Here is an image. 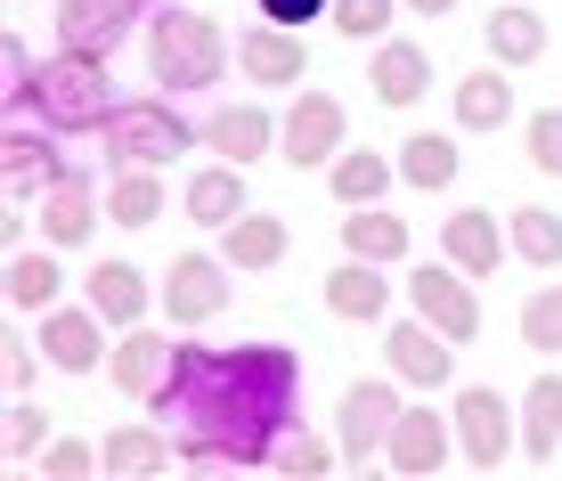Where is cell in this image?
<instances>
[{
  "instance_id": "cell-41",
  "label": "cell",
  "mask_w": 562,
  "mask_h": 481,
  "mask_svg": "<svg viewBox=\"0 0 562 481\" xmlns=\"http://www.w3.org/2000/svg\"><path fill=\"white\" fill-rule=\"evenodd\" d=\"M521 139H530V164L547 171V180H562V107L521 114Z\"/></svg>"
},
{
  "instance_id": "cell-32",
  "label": "cell",
  "mask_w": 562,
  "mask_h": 481,
  "mask_svg": "<svg viewBox=\"0 0 562 481\" xmlns=\"http://www.w3.org/2000/svg\"><path fill=\"white\" fill-rule=\"evenodd\" d=\"M457 171H464V156H457L449 131H408V139H400V188L440 197V188H457Z\"/></svg>"
},
{
  "instance_id": "cell-14",
  "label": "cell",
  "mask_w": 562,
  "mask_h": 481,
  "mask_svg": "<svg viewBox=\"0 0 562 481\" xmlns=\"http://www.w3.org/2000/svg\"><path fill=\"white\" fill-rule=\"evenodd\" d=\"M82 302H90V311H99L106 326H147V318H155V302H164V286H147V269H139V261H90Z\"/></svg>"
},
{
  "instance_id": "cell-13",
  "label": "cell",
  "mask_w": 562,
  "mask_h": 481,
  "mask_svg": "<svg viewBox=\"0 0 562 481\" xmlns=\"http://www.w3.org/2000/svg\"><path fill=\"white\" fill-rule=\"evenodd\" d=\"M33 335H42V351H49V368L57 376H106V318L90 311V302H57V311L33 318Z\"/></svg>"
},
{
  "instance_id": "cell-31",
  "label": "cell",
  "mask_w": 562,
  "mask_h": 481,
  "mask_svg": "<svg viewBox=\"0 0 562 481\" xmlns=\"http://www.w3.org/2000/svg\"><path fill=\"white\" fill-rule=\"evenodd\" d=\"M481 42H490L497 66H538V57H547V16L521 9V0H497L490 25H481Z\"/></svg>"
},
{
  "instance_id": "cell-11",
  "label": "cell",
  "mask_w": 562,
  "mask_h": 481,
  "mask_svg": "<svg viewBox=\"0 0 562 481\" xmlns=\"http://www.w3.org/2000/svg\"><path fill=\"white\" fill-rule=\"evenodd\" d=\"M449 457H457V416H440L432 400H408V409H400V425H392V440H383V473L432 481Z\"/></svg>"
},
{
  "instance_id": "cell-42",
  "label": "cell",
  "mask_w": 562,
  "mask_h": 481,
  "mask_svg": "<svg viewBox=\"0 0 562 481\" xmlns=\"http://www.w3.org/2000/svg\"><path fill=\"white\" fill-rule=\"evenodd\" d=\"M254 9L269 16V25H294V33H310L318 16H335V0H254Z\"/></svg>"
},
{
  "instance_id": "cell-12",
  "label": "cell",
  "mask_w": 562,
  "mask_h": 481,
  "mask_svg": "<svg viewBox=\"0 0 562 481\" xmlns=\"http://www.w3.org/2000/svg\"><path fill=\"white\" fill-rule=\"evenodd\" d=\"M408 311H424L449 343H473V335H481V294H473V278H464L449 254L408 269Z\"/></svg>"
},
{
  "instance_id": "cell-15",
  "label": "cell",
  "mask_w": 562,
  "mask_h": 481,
  "mask_svg": "<svg viewBox=\"0 0 562 481\" xmlns=\"http://www.w3.org/2000/svg\"><path fill=\"white\" fill-rule=\"evenodd\" d=\"M99 221H106V188H90L82 171H66L42 197V245H57V254H82L99 237Z\"/></svg>"
},
{
  "instance_id": "cell-22",
  "label": "cell",
  "mask_w": 562,
  "mask_h": 481,
  "mask_svg": "<svg viewBox=\"0 0 562 481\" xmlns=\"http://www.w3.org/2000/svg\"><path fill=\"white\" fill-rule=\"evenodd\" d=\"M204 147L254 171L261 156H278V114H261L254 99H245V107H221V114H204Z\"/></svg>"
},
{
  "instance_id": "cell-37",
  "label": "cell",
  "mask_w": 562,
  "mask_h": 481,
  "mask_svg": "<svg viewBox=\"0 0 562 481\" xmlns=\"http://www.w3.org/2000/svg\"><path fill=\"white\" fill-rule=\"evenodd\" d=\"M400 9H408V0H335V16H326V25H335L342 42H383Z\"/></svg>"
},
{
  "instance_id": "cell-18",
  "label": "cell",
  "mask_w": 562,
  "mask_h": 481,
  "mask_svg": "<svg viewBox=\"0 0 562 481\" xmlns=\"http://www.w3.org/2000/svg\"><path fill=\"white\" fill-rule=\"evenodd\" d=\"M367 90H375V107H392V114L424 107V90H432V49H424V42H392V33H383L375 57H367Z\"/></svg>"
},
{
  "instance_id": "cell-34",
  "label": "cell",
  "mask_w": 562,
  "mask_h": 481,
  "mask_svg": "<svg viewBox=\"0 0 562 481\" xmlns=\"http://www.w3.org/2000/svg\"><path fill=\"white\" fill-rule=\"evenodd\" d=\"M269 473L278 481H326V473H342V440H318L310 425H294L278 440V457H269Z\"/></svg>"
},
{
  "instance_id": "cell-30",
  "label": "cell",
  "mask_w": 562,
  "mask_h": 481,
  "mask_svg": "<svg viewBox=\"0 0 562 481\" xmlns=\"http://www.w3.org/2000/svg\"><path fill=\"white\" fill-rule=\"evenodd\" d=\"M285 245H294V228H285L278 213H237V221L221 228V254H228V269H254V278L285 261Z\"/></svg>"
},
{
  "instance_id": "cell-28",
  "label": "cell",
  "mask_w": 562,
  "mask_h": 481,
  "mask_svg": "<svg viewBox=\"0 0 562 481\" xmlns=\"http://www.w3.org/2000/svg\"><path fill=\"white\" fill-rule=\"evenodd\" d=\"M457 131H506L514 123V66H481L457 82Z\"/></svg>"
},
{
  "instance_id": "cell-19",
  "label": "cell",
  "mask_w": 562,
  "mask_h": 481,
  "mask_svg": "<svg viewBox=\"0 0 562 481\" xmlns=\"http://www.w3.org/2000/svg\"><path fill=\"white\" fill-rule=\"evenodd\" d=\"M237 66H245V82H261V90H302V82H310L302 33H294V25H269V16L237 42Z\"/></svg>"
},
{
  "instance_id": "cell-1",
  "label": "cell",
  "mask_w": 562,
  "mask_h": 481,
  "mask_svg": "<svg viewBox=\"0 0 562 481\" xmlns=\"http://www.w3.org/2000/svg\"><path fill=\"white\" fill-rule=\"evenodd\" d=\"M147 416L171 425L188 473H269L278 440L302 425V359L294 343H237L212 351L196 326L171 351V376L147 392Z\"/></svg>"
},
{
  "instance_id": "cell-38",
  "label": "cell",
  "mask_w": 562,
  "mask_h": 481,
  "mask_svg": "<svg viewBox=\"0 0 562 481\" xmlns=\"http://www.w3.org/2000/svg\"><path fill=\"white\" fill-rule=\"evenodd\" d=\"M33 473H49V481H90V473H106V457H99V440H66L57 433L42 457H33Z\"/></svg>"
},
{
  "instance_id": "cell-39",
  "label": "cell",
  "mask_w": 562,
  "mask_h": 481,
  "mask_svg": "<svg viewBox=\"0 0 562 481\" xmlns=\"http://www.w3.org/2000/svg\"><path fill=\"white\" fill-rule=\"evenodd\" d=\"M521 343H530V351H562V286H538L530 302H521Z\"/></svg>"
},
{
  "instance_id": "cell-6",
  "label": "cell",
  "mask_w": 562,
  "mask_h": 481,
  "mask_svg": "<svg viewBox=\"0 0 562 481\" xmlns=\"http://www.w3.org/2000/svg\"><path fill=\"white\" fill-rule=\"evenodd\" d=\"M351 147V123H342V99L335 90H294V107L278 114V164H294V171H326Z\"/></svg>"
},
{
  "instance_id": "cell-7",
  "label": "cell",
  "mask_w": 562,
  "mask_h": 481,
  "mask_svg": "<svg viewBox=\"0 0 562 481\" xmlns=\"http://www.w3.org/2000/svg\"><path fill=\"white\" fill-rule=\"evenodd\" d=\"M400 376L392 383H375V376H359V383H342V409H335V440H342V466H375L383 457V440H392L400 425Z\"/></svg>"
},
{
  "instance_id": "cell-35",
  "label": "cell",
  "mask_w": 562,
  "mask_h": 481,
  "mask_svg": "<svg viewBox=\"0 0 562 481\" xmlns=\"http://www.w3.org/2000/svg\"><path fill=\"white\" fill-rule=\"evenodd\" d=\"M514 261L530 269H562V213H547V204H514Z\"/></svg>"
},
{
  "instance_id": "cell-25",
  "label": "cell",
  "mask_w": 562,
  "mask_h": 481,
  "mask_svg": "<svg viewBox=\"0 0 562 481\" xmlns=\"http://www.w3.org/2000/svg\"><path fill=\"white\" fill-rule=\"evenodd\" d=\"M521 457L530 466H562V376L521 383Z\"/></svg>"
},
{
  "instance_id": "cell-27",
  "label": "cell",
  "mask_w": 562,
  "mask_h": 481,
  "mask_svg": "<svg viewBox=\"0 0 562 481\" xmlns=\"http://www.w3.org/2000/svg\"><path fill=\"white\" fill-rule=\"evenodd\" d=\"M400 180V156H375V147H342L335 164H326V197L335 204H383Z\"/></svg>"
},
{
  "instance_id": "cell-2",
  "label": "cell",
  "mask_w": 562,
  "mask_h": 481,
  "mask_svg": "<svg viewBox=\"0 0 562 481\" xmlns=\"http://www.w3.org/2000/svg\"><path fill=\"white\" fill-rule=\"evenodd\" d=\"M114 107H123V99H114L106 57L66 49V42H57V57H33V74L9 90V123H49L57 139L106 131V114H114Z\"/></svg>"
},
{
  "instance_id": "cell-16",
  "label": "cell",
  "mask_w": 562,
  "mask_h": 481,
  "mask_svg": "<svg viewBox=\"0 0 562 481\" xmlns=\"http://www.w3.org/2000/svg\"><path fill=\"white\" fill-rule=\"evenodd\" d=\"M440 254H449L464 278H497L506 254H514V228L497 221V213H481V204H464V213L440 221Z\"/></svg>"
},
{
  "instance_id": "cell-10",
  "label": "cell",
  "mask_w": 562,
  "mask_h": 481,
  "mask_svg": "<svg viewBox=\"0 0 562 481\" xmlns=\"http://www.w3.org/2000/svg\"><path fill=\"white\" fill-rule=\"evenodd\" d=\"M457 351H464V343H449L424 311L383 326V368L408 383V392H440V383H457Z\"/></svg>"
},
{
  "instance_id": "cell-17",
  "label": "cell",
  "mask_w": 562,
  "mask_h": 481,
  "mask_svg": "<svg viewBox=\"0 0 562 481\" xmlns=\"http://www.w3.org/2000/svg\"><path fill=\"white\" fill-rule=\"evenodd\" d=\"M147 0H57V42L66 49H90V57H114L131 42Z\"/></svg>"
},
{
  "instance_id": "cell-26",
  "label": "cell",
  "mask_w": 562,
  "mask_h": 481,
  "mask_svg": "<svg viewBox=\"0 0 562 481\" xmlns=\"http://www.w3.org/2000/svg\"><path fill=\"white\" fill-rule=\"evenodd\" d=\"M99 457H106V473L114 481H155V473H171L180 466V449H171L155 425H114L106 440H99Z\"/></svg>"
},
{
  "instance_id": "cell-3",
  "label": "cell",
  "mask_w": 562,
  "mask_h": 481,
  "mask_svg": "<svg viewBox=\"0 0 562 481\" xmlns=\"http://www.w3.org/2000/svg\"><path fill=\"white\" fill-rule=\"evenodd\" d=\"M228 66H237V49H228V33L212 25L204 9H180V0H164V9L147 16V74H155V90H171V99H196V90H212Z\"/></svg>"
},
{
  "instance_id": "cell-40",
  "label": "cell",
  "mask_w": 562,
  "mask_h": 481,
  "mask_svg": "<svg viewBox=\"0 0 562 481\" xmlns=\"http://www.w3.org/2000/svg\"><path fill=\"white\" fill-rule=\"evenodd\" d=\"M42 335H25V326H9V335H0V383H9V400L16 392H33V376H42Z\"/></svg>"
},
{
  "instance_id": "cell-24",
  "label": "cell",
  "mask_w": 562,
  "mask_h": 481,
  "mask_svg": "<svg viewBox=\"0 0 562 481\" xmlns=\"http://www.w3.org/2000/svg\"><path fill=\"white\" fill-rule=\"evenodd\" d=\"M57 294H66V269H57V245H42V254H9L0 302H9L16 318H42V311H57Z\"/></svg>"
},
{
  "instance_id": "cell-44",
  "label": "cell",
  "mask_w": 562,
  "mask_h": 481,
  "mask_svg": "<svg viewBox=\"0 0 562 481\" xmlns=\"http://www.w3.org/2000/svg\"><path fill=\"white\" fill-rule=\"evenodd\" d=\"M408 9H416V16H449L457 0H408Z\"/></svg>"
},
{
  "instance_id": "cell-43",
  "label": "cell",
  "mask_w": 562,
  "mask_h": 481,
  "mask_svg": "<svg viewBox=\"0 0 562 481\" xmlns=\"http://www.w3.org/2000/svg\"><path fill=\"white\" fill-rule=\"evenodd\" d=\"M0 245H25V204L9 197V213H0Z\"/></svg>"
},
{
  "instance_id": "cell-23",
  "label": "cell",
  "mask_w": 562,
  "mask_h": 481,
  "mask_svg": "<svg viewBox=\"0 0 562 481\" xmlns=\"http://www.w3.org/2000/svg\"><path fill=\"white\" fill-rule=\"evenodd\" d=\"M171 351L180 343H164L155 326H123V343H114V359H106V376H114V392H131V400H147L155 383L171 376Z\"/></svg>"
},
{
  "instance_id": "cell-8",
  "label": "cell",
  "mask_w": 562,
  "mask_h": 481,
  "mask_svg": "<svg viewBox=\"0 0 562 481\" xmlns=\"http://www.w3.org/2000/svg\"><path fill=\"white\" fill-rule=\"evenodd\" d=\"M228 294H237L228 254H171V269H164V318L212 326V318H228Z\"/></svg>"
},
{
  "instance_id": "cell-9",
  "label": "cell",
  "mask_w": 562,
  "mask_h": 481,
  "mask_svg": "<svg viewBox=\"0 0 562 481\" xmlns=\"http://www.w3.org/2000/svg\"><path fill=\"white\" fill-rule=\"evenodd\" d=\"M66 171H74L66 139H57L49 123H9V131H0V188H9L16 204H42Z\"/></svg>"
},
{
  "instance_id": "cell-29",
  "label": "cell",
  "mask_w": 562,
  "mask_h": 481,
  "mask_svg": "<svg viewBox=\"0 0 562 481\" xmlns=\"http://www.w3.org/2000/svg\"><path fill=\"white\" fill-rule=\"evenodd\" d=\"M164 204H171V188H164V171H155V164H123L106 180V221L114 228H155V221H164Z\"/></svg>"
},
{
  "instance_id": "cell-4",
  "label": "cell",
  "mask_w": 562,
  "mask_h": 481,
  "mask_svg": "<svg viewBox=\"0 0 562 481\" xmlns=\"http://www.w3.org/2000/svg\"><path fill=\"white\" fill-rule=\"evenodd\" d=\"M99 139H106L114 171H123V164H155V171H164V164H180L188 147H204V123H188V114L171 107V90H155V99H123V107H114Z\"/></svg>"
},
{
  "instance_id": "cell-21",
  "label": "cell",
  "mask_w": 562,
  "mask_h": 481,
  "mask_svg": "<svg viewBox=\"0 0 562 481\" xmlns=\"http://www.w3.org/2000/svg\"><path fill=\"white\" fill-rule=\"evenodd\" d=\"M180 213L196 221V228H212V237H221L237 213H254V204H245V164L212 156L204 171H188V180H180Z\"/></svg>"
},
{
  "instance_id": "cell-5",
  "label": "cell",
  "mask_w": 562,
  "mask_h": 481,
  "mask_svg": "<svg viewBox=\"0 0 562 481\" xmlns=\"http://www.w3.org/2000/svg\"><path fill=\"white\" fill-rule=\"evenodd\" d=\"M457 416V457L473 473H506V457L521 449V409H506V392H490V383H457L449 400Z\"/></svg>"
},
{
  "instance_id": "cell-33",
  "label": "cell",
  "mask_w": 562,
  "mask_h": 481,
  "mask_svg": "<svg viewBox=\"0 0 562 481\" xmlns=\"http://www.w3.org/2000/svg\"><path fill=\"white\" fill-rule=\"evenodd\" d=\"M342 254L400 261V254H408V221H400L392 204H342Z\"/></svg>"
},
{
  "instance_id": "cell-36",
  "label": "cell",
  "mask_w": 562,
  "mask_h": 481,
  "mask_svg": "<svg viewBox=\"0 0 562 481\" xmlns=\"http://www.w3.org/2000/svg\"><path fill=\"white\" fill-rule=\"evenodd\" d=\"M49 440H57V433H49V409H33V400L16 392V400H9V425H0V449H9V466H33Z\"/></svg>"
},
{
  "instance_id": "cell-20",
  "label": "cell",
  "mask_w": 562,
  "mask_h": 481,
  "mask_svg": "<svg viewBox=\"0 0 562 481\" xmlns=\"http://www.w3.org/2000/svg\"><path fill=\"white\" fill-rule=\"evenodd\" d=\"M326 311L335 318H351V326H375V318H392V261H335L326 269Z\"/></svg>"
}]
</instances>
